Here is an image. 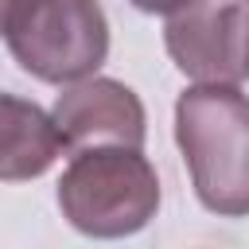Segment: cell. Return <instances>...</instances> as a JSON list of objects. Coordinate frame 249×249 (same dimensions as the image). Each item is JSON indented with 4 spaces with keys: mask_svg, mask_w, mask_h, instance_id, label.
Here are the masks:
<instances>
[{
    "mask_svg": "<svg viewBox=\"0 0 249 249\" xmlns=\"http://www.w3.org/2000/svg\"><path fill=\"white\" fill-rule=\"evenodd\" d=\"M175 140L195 195L222 218L249 214V97L226 82H198L175 101Z\"/></svg>",
    "mask_w": 249,
    "mask_h": 249,
    "instance_id": "cell-1",
    "label": "cell"
},
{
    "mask_svg": "<svg viewBox=\"0 0 249 249\" xmlns=\"http://www.w3.org/2000/svg\"><path fill=\"white\" fill-rule=\"evenodd\" d=\"M58 206L89 237H124L156 218L160 179L140 148H86L58 179Z\"/></svg>",
    "mask_w": 249,
    "mask_h": 249,
    "instance_id": "cell-2",
    "label": "cell"
},
{
    "mask_svg": "<svg viewBox=\"0 0 249 249\" xmlns=\"http://www.w3.org/2000/svg\"><path fill=\"white\" fill-rule=\"evenodd\" d=\"M4 39L19 70L54 86L89 78L109 54V23L97 0H16Z\"/></svg>",
    "mask_w": 249,
    "mask_h": 249,
    "instance_id": "cell-3",
    "label": "cell"
},
{
    "mask_svg": "<svg viewBox=\"0 0 249 249\" xmlns=\"http://www.w3.org/2000/svg\"><path fill=\"white\" fill-rule=\"evenodd\" d=\"M163 43L187 78L237 86L249 78V0H179Z\"/></svg>",
    "mask_w": 249,
    "mask_h": 249,
    "instance_id": "cell-4",
    "label": "cell"
},
{
    "mask_svg": "<svg viewBox=\"0 0 249 249\" xmlns=\"http://www.w3.org/2000/svg\"><path fill=\"white\" fill-rule=\"evenodd\" d=\"M62 148H140L144 144V105L113 78H82L58 93L51 113Z\"/></svg>",
    "mask_w": 249,
    "mask_h": 249,
    "instance_id": "cell-5",
    "label": "cell"
},
{
    "mask_svg": "<svg viewBox=\"0 0 249 249\" xmlns=\"http://www.w3.org/2000/svg\"><path fill=\"white\" fill-rule=\"evenodd\" d=\"M58 148H62L58 128L35 101L0 93V179L4 183L43 175L54 163Z\"/></svg>",
    "mask_w": 249,
    "mask_h": 249,
    "instance_id": "cell-6",
    "label": "cell"
},
{
    "mask_svg": "<svg viewBox=\"0 0 249 249\" xmlns=\"http://www.w3.org/2000/svg\"><path fill=\"white\" fill-rule=\"evenodd\" d=\"M132 4H136L140 12H171L179 0H132Z\"/></svg>",
    "mask_w": 249,
    "mask_h": 249,
    "instance_id": "cell-7",
    "label": "cell"
},
{
    "mask_svg": "<svg viewBox=\"0 0 249 249\" xmlns=\"http://www.w3.org/2000/svg\"><path fill=\"white\" fill-rule=\"evenodd\" d=\"M16 0H0V35H4V23H8V12H12Z\"/></svg>",
    "mask_w": 249,
    "mask_h": 249,
    "instance_id": "cell-8",
    "label": "cell"
}]
</instances>
